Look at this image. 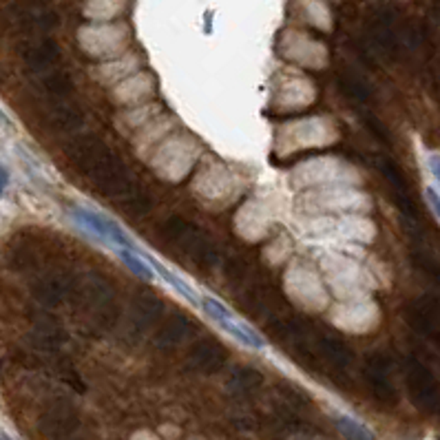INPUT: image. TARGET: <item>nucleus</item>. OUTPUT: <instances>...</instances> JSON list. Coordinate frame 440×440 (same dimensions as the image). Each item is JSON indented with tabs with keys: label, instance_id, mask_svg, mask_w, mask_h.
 <instances>
[{
	"label": "nucleus",
	"instance_id": "nucleus-1",
	"mask_svg": "<svg viewBox=\"0 0 440 440\" xmlns=\"http://www.w3.org/2000/svg\"><path fill=\"white\" fill-rule=\"evenodd\" d=\"M126 36H128V31L122 25L85 27V29H80V44H82V49L89 56L111 58L124 49Z\"/></svg>",
	"mask_w": 440,
	"mask_h": 440
},
{
	"label": "nucleus",
	"instance_id": "nucleus-2",
	"mask_svg": "<svg viewBox=\"0 0 440 440\" xmlns=\"http://www.w3.org/2000/svg\"><path fill=\"white\" fill-rule=\"evenodd\" d=\"M71 217L95 239L113 243L116 248H131L133 250V243H131V239H128V235L109 217L95 213V210H89V208H80V206L71 210Z\"/></svg>",
	"mask_w": 440,
	"mask_h": 440
},
{
	"label": "nucleus",
	"instance_id": "nucleus-3",
	"mask_svg": "<svg viewBox=\"0 0 440 440\" xmlns=\"http://www.w3.org/2000/svg\"><path fill=\"white\" fill-rule=\"evenodd\" d=\"M200 305L204 307V312L213 319L221 330H226L231 336H235L237 341H241L243 346H248V348H255V350H262L264 348V338L259 336L252 328H248L246 323L235 319L231 312H228V307L224 303H219L217 299L213 297H204L200 301Z\"/></svg>",
	"mask_w": 440,
	"mask_h": 440
},
{
	"label": "nucleus",
	"instance_id": "nucleus-4",
	"mask_svg": "<svg viewBox=\"0 0 440 440\" xmlns=\"http://www.w3.org/2000/svg\"><path fill=\"white\" fill-rule=\"evenodd\" d=\"M126 7V0H89L85 5V16L91 20H111L120 16Z\"/></svg>",
	"mask_w": 440,
	"mask_h": 440
},
{
	"label": "nucleus",
	"instance_id": "nucleus-5",
	"mask_svg": "<svg viewBox=\"0 0 440 440\" xmlns=\"http://www.w3.org/2000/svg\"><path fill=\"white\" fill-rule=\"evenodd\" d=\"M138 58H120L118 62H109L104 64V67L97 69V73H100V80H104V82H116V80L124 78L128 71L138 69Z\"/></svg>",
	"mask_w": 440,
	"mask_h": 440
},
{
	"label": "nucleus",
	"instance_id": "nucleus-6",
	"mask_svg": "<svg viewBox=\"0 0 440 440\" xmlns=\"http://www.w3.org/2000/svg\"><path fill=\"white\" fill-rule=\"evenodd\" d=\"M336 425L348 440H374V434L363 425V422H358L352 416H346V414L336 416Z\"/></svg>",
	"mask_w": 440,
	"mask_h": 440
},
{
	"label": "nucleus",
	"instance_id": "nucleus-7",
	"mask_svg": "<svg viewBox=\"0 0 440 440\" xmlns=\"http://www.w3.org/2000/svg\"><path fill=\"white\" fill-rule=\"evenodd\" d=\"M118 255H120V259L122 262L131 268L138 276H142V279H146V281H151L153 276H155V272H153V268L149 266V264H144V255L140 252H135V250H131V248H118Z\"/></svg>",
	"mask_w": 440,
	"mask_h": 440
},
{
	"label": "nucleus",
	"instance_id": "nucleus-8",
	"mask_svg": "<svg viewBox=\"0 0 440 440\" xmlns=\"http://www.w3.org/2000/svg\"><path fill=\"white\" fill-rule=\"evenodd\" d=\"M149 262H151V268H155V270H157L161 276H164V279H166V281H169V283H171V286H173L177 292H179V295H184V297H186L190 303H195V305H197V303L202 301V297H197V295H195V292H192V290H190V288H188V286H186L182 279H177V276H175L171 270H166L164 266H159V264L155 262V259H149Z\"/></svg>",
	"mask_w": 440,
	"mask_h": 440
},
{
	"label": "nucleus",
	"instance_id": "nucleus-9",
	"mask_svg": "<svg viewBox=\"0 0 440 440\" xmlns=\"http://www.w3.org/2000/svg\"><path fill=\"white\" fill-rule=\"evenodd\" d=\"M7 184H9V173H7V169H5V166H0V195L5 192Z\"/></svg>",
	"mask_w": 440,
	"mask_h": 440
},
{
	"label": "nucleus",
	"instance_id": "nucleus-10",
	"mask_svg": "<svg viewBox=\"0 0 440 440\" xmlns=\"http://www.w3.org/2000/svg\"><path fill=\"white\" fill-rule=\"evenodd\" d=\"M427 195H429V204L434 208V215L438 217V192H436V188H427Z\"/></svg>",
	"mask_w": 440,
	"mask_h": 440
},
{
	"label": "nucleus",
	"instance_id": "nucleus-11",
	"mask_svg": "<svg viewBox=\"0 0 440 440\" xmlns=\"http://www.w3.org/2000/svg\"><path fill=\"white\" fill-rule=\"evenodd\" d=\"M0 440H13V438H9V436H7V434L3 432V434H0Z\"/></svg>",
	"mask_w": 440,
	"mask_h": 440
}]
</instances>
